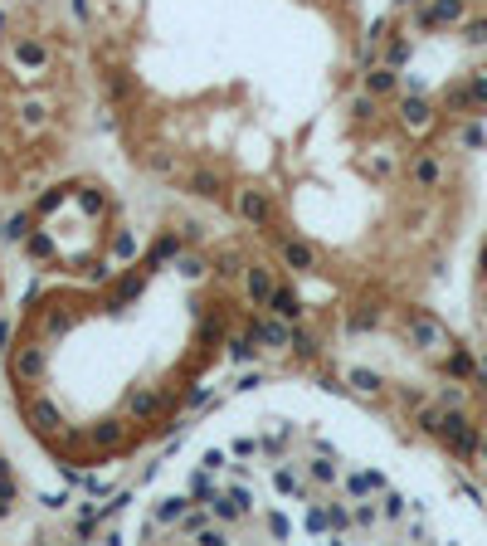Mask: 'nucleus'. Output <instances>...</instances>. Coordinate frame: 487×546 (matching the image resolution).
I'll list each match as a JSON object with an SVG mask.
<instances>
[{
    "instance_id": "nucleus-1",
    "label": "nucleus",
    "mask_w": 487,
    "mask_h": 546,
    "mask_svg": "<svg viewBox=\"0 0 487 546\" xmlns=\"http://www.w3.org/2000/svg\"><path fill=\"white\" fill-rule=\"evenodd\" d=\"M409 337H414L424 351H444V347H449L444 327H439L434 317H424V312H414V317H409Z\"/></svg>"
},
{
    "instance_id": "nucleus-2",
    "label": "nucleus",
    "mask_w": 487,
    "mask_h": 546,
    "mask_svg": "<svg viewBox=\"0 0 487 546\" xmlns=\"http://www.w3.org/2000/svg\"><path fill=\"white\" fill-rule=\"evenodd\" d=\"M249 293H253L258 303H273V283H268V273H263V268L249 273Z\"/></svg>"
},
{
    "instance_id": "nucleus-3",
    "label": "nucleus",
    "mask_w": 487,
    "mask_h": 546,
    "mask_svg": "<svg viewBox=\"0 0 487 546\" xmlns=\"http://www.w3.org/2000/svg\"><path fill=\"white\" fill-rule=\"evenodd\" d=\"M429 122H434V118H429V107H424V102H405V127H414V132H424Z\"/></svg>"
},
{
    "instance_id": "nucleus-4",
    "label": "nucleus",
    "mask_w": 487,
    "mask_h": 546,
    "mask_svg": "<svg viewBox=\"0 0 487 546\" xmlns=\"http://www.w3.org/2000/svg\"><path fill=\"white\" fill-rule=\"evenodd\" d=\"M414 181H419V186H434V181H439V161H429V156L414 161Z\"/></svg>"
},
{
    "instance_id": "nucleus-5",
    "label": "nucleus",
    "mask_w": 487,
    "mask_h": 546,
    "mask_svg": "<svg viewBox=\"0 0 487 546\" xmlns=\"http://www.w3.org/2000/svg\"><path fill=\"white\" fill-rule=\"evenodd\" d=\"M273 312H278V317H297L302 307H297V298H293V293H273Z\"/></svg>"
},
{
    "instance_id": "nucleus-6",
    "label": "nucleus",
    "mask_w": 487,
    "mask_h": 546,
    "mask_svg": "<svg viewBox=\"0 0 487 546\" xmlns=\"http://www.w3.org/2000/svg\"><path fill=\"white\" fill-rule=\"evenodd\" d=\"M249 220H268V205H263V195H244V205H239Z\"/></svg>"
},
{
    "instance_id": "nucleus-7",
    "label": "nucleus",
    "mask_w": 487,
    "mask_h": 546,
    "mask_svg": "<svg viewBox=\"0 0 487 546\" xmlns=\"http://www.w3.org/2000/svg\"><path fill=\"white\" fill-rule=\"evenodd\" d=\"M283 254H288V263H297V268H307V263H312V249H307V244H288Z\"/></svg>"
},
{
    "instance_id": "nucleus-8",
    "label": "nucleus",
    "mask_w": 487,
    "mask_h": 546,
    "mask_svg": "<svg viewBox=\"0 0 487 546\" xmlns=\"http://www.w3.org/2000/svg\"><path fill=\"white\" fill-rule=\"evenodd\" d=\"M370 88H381V93H385V88H395V69H375Z\"/></svg>"
}]
</instances>
